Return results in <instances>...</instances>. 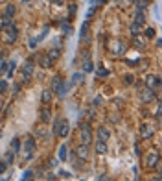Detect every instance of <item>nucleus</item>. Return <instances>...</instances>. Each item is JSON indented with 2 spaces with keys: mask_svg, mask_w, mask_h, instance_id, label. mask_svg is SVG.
Wrapping results in <instances>:
<instances>
[{
  "mask_svg": "<svg viewBox=\"0 0 162 181\" xmlns=\"http://www.w3.org/2000/svg\"><path fill=\"white\" fill-rule=\"evenodd\" d=\"M96 152H98L100 155L107 153V144H105V142H101V141H98V142H96Z\"/></svg>",
  "mask_w": 162,
  "mask_h": 181,
  "instance_id": "18",
  "label": "nucleus"
},
{
  "mask_svg": "<svg viewBox=\"0 0 162 181\" xmlns=\"http://www.w3.org/2000/svg\"><path fill=\"white\" fill-rule=\"evenodd\" d=\"M41 100H42V104H48V102L52 100V90H50V89H48V90H44L42 96H41Z\"/></svg>",
  "mask_w": 162,
  "mask_h": 181,
  "instance_id": "23",
  "label": "nucleus"
},
{
  "mask_svg": "<svg viewBox=\"0 0 162 181\" xmlns=\"http://www.w3.org/2000/svg\"><path fill=\"white\" fill-rule=\"evenodd\" d=\"M74 13H76V6H74V4H70V9H68V17L72 19V17H74Z\"/></svg>",
  "mask_w": 162,
  "mask_h": 181,
  "instance_id": "30",
  "label": "nucleus"
},
{
  "mask_svg": "<svg viewBox=\"0 0 162 181\" xmlns=\"http://www.w3.org/2000/svg\"><path fill=\"white\" fill-rule=\"evenodd\" d=\"M140 98H142V102L144 104H147V102H151V100H155V90L153 89H144L142 93H140Z\"/></svg>",
  "mask_w": 162,
  "mask_h": 181,
  "instance_id": "11",
  "label": "nucleus"
},
{
  "mask_svg": "<svg viewBox=\"0 0 162 181\" xmlns=\"http://www.w3.org/2000/svg\"><path fill=\"white\" fill-rule=\"evenodd\" d=\"M30 177H33V172H31V170H26V172H24V176H22V179H20V181H30Z\"/></svg>",
  "mask_w": 162,
  "mask_h": 181,
  "instance_id": "28",
  "label": "nucleus"
},
{
  "mask_svg": "<svg viewBox=\"0 0 162 181\" xmlns=\"http://www.w3.org/2000/svg\"><path fill=\"white\" fill-rule=\"evenodd\" d=\"M66 144H63V146H59V152H57V157H59V159L61 161H66Z\"/></svg>",
  "mask_w": 162,
  "mask_h": 181,
  "instance_id": "20",
  "label": "nucleus"
},
{
  "mask_svg": "<svg viewBox=\"0 0 162 181\" xmlns=\"http://www.w3.org/2000/svg\"><path fill=\"white\" fill-rule=\"evenodd\" d=\"M52 4H54V6H63L64 0H52Z\"/></svg>",
  "mask_w": 162,
  "mask_h": 181,
  "instance_id": "32",
  "label": "nucleus"
},
{
  "mask_svg": "<svg viewBox=\"0 0 162 181\" xmlns=\"http://www.w3.org/2000/svg\"><path fill=\"white\" fill-rule=\"evenodd\" d=\"M146 83H147V87L153 89V90H158V89H160V78H158V76H147V78H146Z\"/></svg>",
  "mask_w": 162,
  "mask_h": 181,
  "instance_id": "10",
  "label": "nucleus"
},
{
  "mask_svg": "<svg viewBox=\"0 0 162 181\" xmlns=\"http://www.w3.org/2000/svg\"><path fill=\"white\" fill-rule=\"evenodd\" d=\"M83 69H85V72H90L92 69H94V65H92V61H90V59H87V61H85V67H83Z\"/></svg>",
  "mask_w": 162,
  "mask_h": 181,
  "instance_id": "27",
  "label": "nucleus"
},
{
  "mask_svg": "<svg viewBox=\"0 0 162 181\" xmlns=\"http://www.w3.org/2000/svg\"><path fill=\"white\" fill-rule=\"evenodd\" d=\"M160 165V155L157 150H149L146 155H144V166L146 168H157Z\"/></svg>",
  "mask_w": 162,
  "mask_h": 181,
  "instance_id": "3",
  "label": "nucleus"
},
{
  "mask_svg": "<svg viewBox=\"0 0 162 181\" xmlns=\"http://www.w3.org/2000/svg\"><path fill=\"white\" fill-rule=\"evenodd\" d=\"M37 43H39L37 39H31V41H30V48H35V44H37Z\"/></svg>",
  "mask_w": 162,
  "mask_h": 181,
  "instance_id": "36",
  "label": "nucleus"
},
{
  "mask_svg": "<svg viewBox=\"0 0 162 181\" xmlns=\"http://www.w3.org/2000/svg\"><path fill=\"white\" fill-rule=\"evenodd\" d=\"M134 17H136V24H140V26H142L144 22H146V15H144V11H136V15H134Z\"/></svg>",
  "mask_w": 162,
  "mask_h": 181,
  "instance_id": "22",
  "label": "nucleus"
},
{
  "mask_svg": "<svg viewBox=\"0 0 162 181\" xmlns=\"http://www.w3.org/2000/svg\"><path fill=\"white\" fill-rule=\"evenodd\" d=\"M114 46H116V48H112V52L114 54H124L125 52V44L120 41V43H114Z\"/></svg>",
  "mask_w": 162,
  "mask_h": 181,
  "instance_id": "19",
  "label": "nucleus"
},
{
  "mask_svg": "<svg viewBox=\"0 0 162 181\" xmlns=\"http://www.w3.org/2000/svg\"><path fill=\"white\" fill-rule=\"evenodd\" d=\"M76 155H78V159H81L83 163L88 161V157H90V148H88V144L78 146V148H76Z\"/></svg>",
  "mask_w": 162,
  "mask_h": 181,
  "instance_id": "7",
  "label": "nucleus"
},
{
  "mask_svg": "<svg viewBox=\"0 0 162 181\" xmlns=\"http://www.w3.org/2000/svg\"><path fill=\"white\" fill-rule=\"evenodd\" d=\"M81 129V135H79V139H81V144H90L92 141V129H90V124L88 122H83L79 126Z\"/></svg>",
  "mask_w": 162,
  "mask_h": 181,
  "instance_id": "4",
  "label": "nucleus"
},
{
  "mask_svg": "<svg viewBox=\"0 0 162 181\" xmlns=\"http://www.w3.org/2000/svg\"><path fill=\"white\" fill-rule=\"evenodd\" d=\"M0 109H2V98H0Z\"/></svg>",
  "mask_w": 162,
  "mask_h": 181,
  "instance_id": "41",
  "label": "nucleus"
},
{
  "mask_svg": "<svg viewBox=\"0 0 162 181\" xmlns=\"http://www.w3.org/2000/svg\"><path fill=\"white\" fill-rule=\"evenodd\" d=\"M87 32H88V22L85 20V22H83V26H81V32H79V37L83 39V37L87 35Z\"/></svg>",
  "mask_w": 162,
  "mask_h": 181,
  "instance_id": "24",
  "label": "nucleus"
},
{
  "mask_svg": "<svg viewBox=\"0 0 162 181\" xmlns=\"http://www.w3.org/2000/svg\"><path fill=\"white\" fill-rule=\"evenodd\" d=\"M8 89V83L6 81H0V90H6Z\"/></svg>",
  "mask_w": 162,
  "mask_h": 181,
  "instance_id": "35",
  "label": "nucleus"
},
{
  "mask_svg": "<svg viewBox=\"0 0 162 181\" xmlns=\"http://www.w3.org/2000/svg\"><path fill=\"white\" fill-rule=\"evenodd\" d=\"M151 181H160V176H155V177H151Z\"/></svg>",
  "mask_w": 162,
  "mask_h": 181,
  "instance_id": "39",
  "label": "nucleus"
},
{
  "mask_svg": "<svg viewBox=\"0 0 162 181\" xmlns=\"http://www.w3.org/2000/svg\"><path fill=\"white\" fill-rule=\"evenodd\" d=\"M109 137H111V133H109V129L107 128H98V141H101V142H107L109 141Z\"/></svg>",
  "mask_w": 162,
  "mask_h": 181,
  "instance_id": "13",
  "label": "nucleus"
},
{
  "mask_svg": "<svg viewBox=\"0 0 162 181\" xmlns=\"http://www.w3.org/2000/svg\"><path fill=\"white\" fill-rule=\"evenodd\" d=\"M22 152H24V159H26V161L33 155V152H35V141H33L31 137L24 139V144H22Z\"/></svg>",
  "mask_w": 162,
  "mask_h": 181,
  "instance_id": "5",
  "label": "nucleus"
},
{
  "mask_svg": "<svg viewBox=\"0 0 162 181\" xmlns=\"http://www.w3.org/2000/svg\"><path fill=\"white\" fill-rule=\"evenodd\" d=\"M144 37H146V39H153V37H155V30H153V28H146Z\"/></svg>",
  "mask_w": 162,
  "mask_h": 181,
  "instance_id": "25",
  "label": "nucleus"
},
{
  "mask_svg": "<svg viewBox=\"0 0 162 181\" xmlns=\"http://www.w3.org/2000/svg\"><path fill=\"white\" fill-rule=\"evenodd\" d=\"M6 32V43L8 44H13L15 41H17V35H18V30H17V26H13V24H9V26H6L4 28Z\"/></svg>",
  "mask_w": 162,
  "mask_h": 181,
  "instance_id": "6",
  "label": "nucleus"
},
{
  "mask_svg": "<svg viewBox=\"0 0 162 181\" xmlns=\"http://www.w3.org/2000/svg\"><path fill=\"white\" fill-rule=\"evenodd\" d=\"M155 135V128L151 126V124H142V128H140V137L142 139H151Z\"/></svg>",
  "mask_w": 162,
  "mask_h": 181,
  "instance_id": "9",
  "label": "nucleus"
},
{
  "mask_svg": "<svg viewBox=\"0 0 162 181\" xmlns=\"http://www.w3.org/2000/svg\"><path fill=\"white\" fill-rule=\"evenodd\" d=\"M52 63H54V61H52L48 56H42V57H41V65L44 67V69H50V67H52Z\"/></svg>",
  "mask_w": 162,
  "mask_h": 181,
  "instance_id": "21",
  "label": "nucleus"
},
{
  "mask_svg": "<svg viewBox=\"0 0 162 181\" xmlns=\"http://www.w3.org/2000/svg\"><path fill=\"white\" fill-rule=\"evenodd\" d=\"M46 56H48L52 61H55V59H59V56H61V50H59V46H54L48 54H46Z\"/></svg>",
  "mask_w": 162,
  "mask_h": 181,
  "instance_id": "16",
  "label": "nucleus"
},
{
  "mask_svg": "<svg viewBox=\"0 0 162 181\" xmlns=\"http://www.w3.org/2000/svg\"><path fill=\"white\" fill-rule=\"evenodd\" d=\"M35 137L37 139H46V137H48V129H46V124H39L37 128H35Z\"/></svg>",
  "mask_w": 162,
  "mask_h": 181,
  "instance_id": "12",
  "label": "nucleus"
},
{
  "mask_svg": "<svg viewBox=\"0 0 162 181\" xmlns=\"http://www.w3.org/2000/svg\"><path fill=\"white\" fill-rule=\"evenodd\" d=\"M100 104H101V98H96V100H94V105H96V107H98V105H100Z\"/></svg>",
  "mask_w": 162,
  "mask_h": 181,
  "instance_id": "38",
  "label": "nucleus"
},
{
  "mask_svg": "<svg viewBox=\"0 0 162 181\" xmlns=\"http://www.w3.org/2000/svg\"><path fill=\"white\" fill-rule=\"evenodd\" d=\"M81 80H83V74H74V76H72V81L68 83V87L74 85V83H78V81H81Z\"/></svg>",
  "mask_w": 162,
  "mask_h": 181,
  "instance_id": "26",
  "label": "nucleus"
},
{
  "mask_svg": "<svg viewBox=\"0 0 162 181\" xmlns=\"http://www.w3.org/2000/svg\"><path fill=\"white\" fill-rule=\"evenodd\" d=\"M131 33H133V35H136V33H140V24H136V22H134V24L131 26Z\"/></svg>",
  "mask_w": 162,
  "mask_h": 181,
  "instance_id": "29",
  "label": "nucleus"
},
{
  "mask_svg": "<svg viewBox=\"0 0 162 181\" xmlns=\"http://www.w3.org/2000/svg\"><path fill=\"white\" fill-rule=\"evenodd\" d=\"M31 74H33V61L30 59V61H28L24 67H22V81L26 83V81L31 78Z\"/></svg>",
  "mask_w": 162,
  "mask_h": 181,
  "instance_id": "8",
  "label": "nucleus"
},
{
  "mask_svg": "<svg viewBox=\"0 0 162 181\" xmlns=\"http://www.w3.org/2000/svg\"><path fill=\"white\" fill-rule=\"evenodd\" d=\"M109 181H111V179H109Z\"/></svg>",
  "mask_w": 162,
  "mask_h": 181,
  "instance_id": "42",
  "label": "nucleus"
},
{
  "mask_svg": "<svg viewBox=\"0 0 162 181\" xmlns=\"http://www.w3.org/2000/svg\"><path fill=\"white\" fill-rule=\"evenodd\" d=\"M101 2H107V0H98V4H101Z\"/></svg>",
  "mask_w": 162,
  "mask_h": 181,
  "instance_id": "40",
  "label": "nucleus"
},
{
  "mask_svg": "<svg viewBox=\"0 0 162 181\" xmlns=\"http://www.w3.org/2000/svg\"><path fill=\"white\" fill-rule=\"evenodd\" d=\"M9 152H11V153H13V155H15V153H18V152H20V141H18V139H17V137H15V139H13V141H11V150H9Z\"/></svg>",
  "mask_w": 162,
  "mask_h": 181,
  "instance_id": "17",
  "label": "nucleus"
},
{
  "mask_svg": "<svg viewBox=\"0 0 162 181\" xmlns=\"http://www.w3.org/2000/svg\"><path fill=\"white\" fill-rule=\"evenodd\" d=\"M6 161H8V163H13V153H11V152L6 155Z\"/></svg>",
  "mask_w": 162,
  "mask_h": 181,
  "instance_id": "33",
  "label": "nucleus"
},
{
  "mask_svg": "<svg viewBox=\"0 0 162 181\" xmlns=\"http://www.w3.org/2000/svg\"><path fill=\"white\" fill-rule=\"evenodd\" d=\"M70 133V126H68V120L64 118H57L54 122V135H59V137H68Z\"/></svg>",
  "mask_w": 162,
  "mask_h": 181,
  "instance_id": "2",
  "label": "nucleus"
},
{
  "mask_svg": "<svg viewBox=\"0 0 162 181\" xmlns=\"http://www.w3.org/2000/svg\"><path fill=\"white\" fill-rule=\"evenodd\" d=\"M107 74H109V72H107V70H98V76H100V78H105V76H107Z\"/></svg>",
  "mask_w": 162,
  "mask_h": 181,
  "instance_id": "34",
  "label": "nucleus"
},
{
  "mask_svg": "<svg viewBox=\"0 0 162 181\" xmlns=\"http://www.w3.org/2000/svg\"><path fill=\"white\" fill-rule=\"evenodd\" d=\"M50 118H52V111L48 107H42L41 109V122L46 124V122H50Z\"/></svg>",
  "mask_w": 162,
  "mask_h": 181,
  "instance_id": "14",
  "label": "nucleus"
},
{
  "mask_svg": "<svg viewBox=\"0 0 162 181\" xmlns=\"http://www.w3.org/2000/svg\"><path fill=\"white\" fill-rule=\"evenodd\" d=\"M6 168H8V165H6L4 161H0V174H2V172H6Z\"/></svg>",
  "mask_w": 162,
  "mask_h": 181,
  "instance_id": "31",
  "label": "nucleus"
},
{
  "mask_svg": "<svg viewBox=\"0 0 162 181\" xmlns=\"http://www.w3.org/2000/svg\"><path fill=\"white\" fill-rule=\"evenodd\" d=\"M133 39H134V44H136L138 48H144V46H146V43H147V39H146L144 35H140V33L133 35Z\"/></svg>",
  "mask_w": 162,
  "mask_h": 181,
  "instance_id": "15",
  "label": "nucleus"
},
{
  "mask_svg": "<svg viewBox=\"0 0 162 181\" xmlns=\"http://www.w3.org/2000/svg\"><path fill=\"white\" fill-rule=\"evenodd\" d=\"M52 93H55L57 96H64L66 90H68V85L64 83V80L61 76H54L52 78V87H50Z\"/></svg>",
  "mask_w": 162,
  "mask_h": 181,
  "instance_id": "1",
  "label": "nucleus"
},
{
  "mask_svg": "<svg viewBox=\"0 0 162 181\" xmlns=\"http://www.w3.org/2000/svg\"><path fill=\"white\" fill-rule=\"evenodd\" d=\"M100 181H109V177H107L105 174H101V176H100Z\"/></svg>",
  "mask_w": 162,
  "mask_h": 181,
  "instance_id": "37",
  "label": "nucleus"
}]
</instances>
